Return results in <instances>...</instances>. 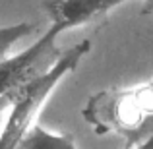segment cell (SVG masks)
<instances>
[{
	"mask_svg": "<svg viewBox=\"0 0 153 149\" xmlns=\"http://www.w3.org/2000/svg\"><path fill=\"white\" fill-rule=\"evenodd\" d=\"M82 116L95 134H118L134 145L153 132V79L91 95Z\"/></svg>",
	"mask_w": 153,
	"mask_h": 149,
	"instance_id": "cell-1",
	"label": "cell"
},
{
	"mask_svg": "<svg viewBox=\"0 0 153 149\" xmlns=\"http://www.w3.org/2000/svg\"><path fill=\"white\" fill-rule=\"evenodd\" d=\"M18 149H79L74 138L68 134H56L47 128L33 124L22 138Z\"/></svg>",
	"mask_w": 153,
	"mask_h": 149,
	"instance_id": "cell-4",
	"label": "cell"
},
{
	"mask_svg": "<svg viewBox=\"0 0 153 149\" xmlns=\"http://www.w3.org/2000/svg\"><path fill=\"white\" fill-rule=\"evenodd\" d=\"M124 2L130 0H43V10L51 25L60 27L64 33L103 18Z\"/></svg>",
	"mask_w": 153,
	"mask_h": 149,
	"instance_id": "cell-3",
	"label": "cell"
},
{
	"mask_svg": "<svg viewBox=\"0 0 153 149\" xmlns=\"http://www.w3.org/2000/svg\"><path fill=\"white\" fill-rule=\"evenodd\" d=\"M35 27L37 25H35V23H29V21H18V23H12V25L0 27V62L6 60L8 56H10L12 47H14L19 39L29 35Z\"/></svg>",
	"mask_w": 153,
	"mask_h": 149,
	"instance_id": "cell-5",
	"label": "cell"
},
{
	"mask_svg": "<svg viewBox=\"0 0 153 149\" xmlns=\"http://www.w3.org/2000/svg\"><path fill=\"white\" fill-rule=\"evenodd\" d=\"M146 6H143V14H153V0H143Z\"/></svg>",
	"mask_w": 153,
	"mask_h": 149,
	"instance_id": "cell-7",
	"label": "cell"
},
{
	"mask_svg": "<svg viewBox=\"0 0 153 149\" xmlns=\"http://www.w3.org/2000/svg\"><path fill=\"white\" fill-rule=\"evenodd\" d=\"M132 149H153V132L149 136H146L143 139H140L138 143H134Z\"/></svg>",
	"mask_w": 153,
	"mask_h": 149,
	"instance_id": "cell-6",
	"label": "cell"
},
{
	"mask_svg": "<svg viewBox=\"0 0 153 149\" xmlns=\"http://www.w3.org/2000/svg\"><path fill=\"white\" fill-rule=\"evenodd\" d=\"M60 33V27L51 25L49 31L41 35L31 47L0 62V97L12 99V95L45 76L62 58L66 50H60L56 45Z\"/></svg>",
	"mask_w": 153,
	"mask_h": 149,
	"instance_id": "cell-2",
	"label": "cell"
}]
</instances>
